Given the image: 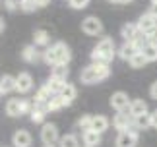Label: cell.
Listing matches in <instances>:
<instances>
[{
  "mask_svg": "<svg viewBox=\"0 0 157 147\" xmlns=\"http://www.w3.org/2000/svg\"><path fill=\"white\" fill-rule=\"evenodd\" d=\"M33 87V77L27 72H20L16 76V91L17 93H27Z\"/></svg>",
  "mask_w": 157,
  "mask_h": 147,
  "instance_id": "9",
  "label": "cell"
},
{
  "mask_svg": "<svg viewBox=\"0 0 157 147\" xmlns=\"http://www.w3.org/2000/svg\"><path fill=\"white\" fill-rule=\"evenodd\" d=\"M151 4H157V0H151Z\"/></svg>",
  "mask_w": 157,
  "mask_h": 147,
  "instance_id": "43",
  "label": "cell"
},
{
  "mask_svg": "<svg viewBox=\"0 0 157 147\" xmlns=\"http://www.w3.org/2000/svg\"><path fill=\"white\" fill-rule=\"evenodd\" d=\"M58 143H60V147H80L78 136H74V134H66V136H62Z\"/></svg>",
  "mask_w": 157,
  "mask_h": 147,
  "instance_id": "27",
  "label": "cell"
},
{
  "mask_svg": "<svg viewBox=\"0 0 157 147\" xmlns=\"http://www.w3.org/2000/svg\"><path fill=\"white\" fill-rule=\"evenodd\" d=\"M91 120H93V116L86 114V116H82V118L78 120V126H80L83 132H87V130H91Z\"/></svg>",
  "mask_w": 157,
  "mask_h": 147,
  "instance_id": "32",
  "label": "cell"
},
{
  "mask_svg": "<svg viewBox=\"0 0 157 147\" xmlns=\"http://www.w3.org/2000/svg\"><path fill=\"white\" fill-rule=\"evenodd\" d=\"M114 4H132V0H117Z\"/></svg>",
  "mask_w": 157,
  "mask_h": 147,
  "instance_id": "42",
  "label": "cell"
},
{
  "mask_svg": "<svg viewBox=\"0 0 157 147\" xmlns=\"http://www.w3.org/2000/svg\"><path fill=\"white\" fill-rule=\"evenodd\" d=\"M146 64H147V58L144 56L142 52H138L136 56L130 60V66H132V68H136V70H138V68H144V66H146Z\"/></svg>",
  "mask_w": 157,
  "mask_h": 147,
  "instance_id": "30",
  "label": "cell"
},
{
  "mask_svg": "<svg viewBox=\"0 0 157 147\" xmlns=\"http://www.w3.org/2000/svg\"><path fill=\"white\" fill-rule=\"evenodd\" d=\"M68 4H70V8H74V10H83V8H87L89 0H68Z\"/></svg>",
  "mask_w": 157,
  "mask_h": 147,
  "instance_id": "33",
  "label": "cell"
},
{
  "mask_svg": "<svg viewBox=\"0 0 157 147\" xmlns=\"http://www.w3.org/2000/svg\"><path fill=\"white\" fill-rule=\"evenodd\" d=\"M12 143H14V147H31V143H33L31 134L27 130H17L12 136Z\"/></svg>",
  "mask_w": 157,
  "mask_h": 147,
  "instance_id": "12",
  "label": "cell"
},
{
  "mask_svg": "<svg viewBox=\"0 0 157 147\" xmlns=\"http://www.w3.org/2000/svg\"><path fill=\"white\" fill-rule=\"evenodd\" d=\"M21 58L31 64L41 62V60H45V51H39V47H35V45H27L21 51Z\"/></svg>",
  "mask_w": 157,
  "mask_h": 147,
  "instance_id": "6",
  "label": "cell"
},
{
  "mask_svg": "<svg viewBox=\"0 0 157 147\" xmlns=\"http://www.w3.org/2000/svg\"><path fill=\"white\" fill-rule=\"evenodd\" d=\"M149 43H151V39H149V35H147V33H144V31H140V29H138L136 37L132 39V45H134V47L138 48V51H142V48L146 47V45H149Z\"/></svg>",
  "mask_w": 157,
  "mask_h": 147,
  "instance_id": "24",
  "label": "cell"
},
{
  "mask_svg": "<svg viewBox=\"0 0 157 147\" xmlns=\"http://www.w3.org/2000/svg\"><path fill=\"white\" fill-rule=\"evenodd\" d=\"M0 87H2L4 93H12V91H16V77L10 76V74H4V76L0 77Z\"/></svg>",
  "mask_w": 157,
  "mask_h": 147,
  "instance_id": "23",
  "label": "cell"
},
{
  "mask_svg": "<svg viewBox=\"0 0 157 147\" xmlns=\"http://www.w3.org/2000/svg\"><path fill=\"white\" fill-rule=\"evenodd\" d=\"M49 43H51V35L45 29H37L33 33V45L35 47H49Z\"/></svg>",
  "mask_w": 157,
  "mask_h": 147,
  "instance_id": "20",
  "label": "cell"
},
{
  "mask_svg": "<svg viewBox=\"0 0 157 147\" xmlns=\"http://www.w3.org/2000/svg\"><path fill=\"white\" fill-rule=\"evenodd\" d=\"M149 118H151V128H157V110L149 112Z\"/></svg>",
  "mask_w": 157,
  "mask_h": 147,
  "instance_id": "37",
  "label": "cell"
},
{
  "mask_svg": "<svg viewBox=\"0 0 157 147\" xmlns=\"http://www.w3.org/2000/svg\"><path fill=\"white\" fill-rule=\"evenodd\" d=\"M6 114L8 116H21V99H8L6 103Z\"/></svg>",
  "mask_w": 157,
  "mask_h": 147,
  "instance_id": "18",
  "label": "cell"
},
{
  "mask_svg": "<svg viewBox=\"0 0 157 147\" xmlns=\"http://www.w3.org/2000/svg\"><path fill=\"white\" fill-rule=\"evenodd\" d=\"M4 27H6V23H4V17H0V33L4 31Z\"/></svg>",
  "mask_w": 157,
  "mask_h": 147,
  "instance_id": "41",
  "label": "cell"
},
{
  "mask_svg": "<svg viewBox=\"0 0 157 147\" xmlns=\"http://www.w3.org/2000/svg\"><path fill=\"white\" fill-rule=\"evenodd\" d=\"M149 14H153L157 17V4H151V8H149Z\"/></svg>",
  "mask_w": 157,
  "mask_h": 147,
  "instance_id": "40",
  "label": "cell"
},
{
  "mask_svg": "<svg viewBox=\"0 0 157 147\" xmlns=\"http://www.w3.org/2000/svg\"><path fill=\"white\" fill-rule=\"evenodd\" d=\"M83 143H86V147H97L101 143V134L95 130L83 132Z\"/></svg>",
  "mask_w": 157,
  "mask_h": 147,
  "instance_id": "19",
  "label": "cell"
},
{
  "mask_svg": "<svg viewBox=\"0 0 157 147\" xmlns=\"http://www.w3.org/2000/svg\"><path fill=\"white\" fill-rule=\"evenodd\" d=\"M149 95H151V99H157V81H153V85L149 87Z\"/></svg>",
  "mask_w": 157,
  "mask_h": 147,
  "instance_id": "36",
  "label": "cell"
},
{
  "mask_svg": "<svg viewBox=\"0 0 157 147\" xmlns=\"http://www.w3.org/2000/svg\"><path fill=\"white\" fill-rule=\"evenodd\" d=\"M52 91L47 87V85H41L37 89V93H35V103H45V105H49V101L52 99Z\"/></svg>",
  "mask_w": 157,
  "mask_h": 147,
  "instance_id": "21",
  "label": "cell"
},
{
  "mask_svg": "<svg viewBox=\"0 0 157 147\" xmlns=\"http://www.w3.org/2000/svg\"><path fill=\"white\" fill-rule=\"evenodd\" d=\"M130 99H128V95L124 93V91H117V93H113L111 97V107L114 110H118V112H128V108H130Z\"/></svg>",
  "mask_w": 157,
  "mask_h": 147,
  "instance_id": "7",
  "label": "cell"
},
{
  "mask_svg": "<svg viewBox=\"0 0 157 147\" xmlns=\"http://www.w3.org/2000/svg\"><path fill=\"white\" fill-rule=\"evenodd\" d=\"M140 52L147 58V62H153V60H157V45H155V43H149V45H146Z\"/></svg>",
  "mask_w": 157,
  "mask_h": 147,
  "instance_id": "25",
  "label": "cell"
},
{
  "mask_svg": "<svg viewBox=\"0 0 157 147\" xmlns=\"http://www.w3.org/2000/svg\"><path fill=\"white\" fill-rule=\"evenodd\" d=\"M136 143H138V136H136V134H132V132H128V130L118 132L117 141H114L117 147H136Z\"/></svg>",
  "mask_w": 157,
  "mask_h": 147,
  "instance_id": "11",
  "label": "cell"
},
{
  "mask_svg": "<svg viewBox=\"0 0 157 147\" xmlns=\"http://www.w3.org/2000/svg\"><path fill=\"white\" fill-rule=\"evenodd\" d=\"M149 39H151V43H155V45H157V27L153 29V33L149 35Z\"/></svg>",
  "mask_w": 157,
  "mask_h": 147,
  "instance_id": "39",
  "label": "cell"
},
{
  "mask_svg": "<svg viewBox=\"0 0 157 147\" xmlns=\"http://www.w3.org/2000/svg\"><path fill=\"white\" fill-rule=\"evenodd\" d=\"M6 10H10V12H14V10H17L21 6V0H6Z\"/></svg>",
  "mask_w": 157,
  "mask_h": 147,
  "instance_id": "35",
  "label": "cell"
},
{
  "mask_svg": "<svg viewBox=\"0 0 157 147\" xmlns=\"http://www.w3.org/2000/svg\"><path fill=\"white\" fill-rule=\"evenodd\" d=\"M118 48L114 47V41L111 37H103V39H99L97 47L91 51V62L93 64H111L114 54H117Z\"/></svg>",
  "mask_w": 157,
  "mask_h": 147,
  "instance_id": "1",
  "label": "cell"
},
{
  "mask_svg": "<svg viewBox=\"0 0 157 147\" xmlns=\"http://www.w3.org/2000/svg\"><path fill=\"white\" fill-rule=\"evenodd\" d=\"M109 74H111V70H109L107 64H93L91 62L80 72V81L86 83V85L99 83V81H103V79L109 77Z\"/></svg>",
  "mask_w": 157,
  "mask_h": 147,
  "instance_id": "3",
  "label": "cell"
},
{
  "mask_svg": "<svg viewBox=\"0 0 157 147\" xmlns=\"http://www.w3.org/2000/svg\"><path fill=\"white\" fill-rule=\"evenodd\" d=\"M134 124L140 128V130H144V128H149V126H151L149 112H147V114H142V116H136V118H134Z\"/></svg>",
  "mask_w": 157,
  "mask_h": 147,
  "instance_id": "29",
  "label": "cell"
},
{
  "mask_svg": "<svg viewBox=\"0 0 157 147\" xmlns=\"http://www.w3.org/2000/svg\"><path fill=\"white\" fill-rule=\"evenodd\" d=\"M58 95L66 101V105H72V101H74L76 95H78V89H76V85H72V83H64V87Z\"/></svg>",
  "mask_w": 157,
  "mask_h": 147,
  "instance_id": "16",
  "label": "cell"
},
{
  "mask_svg": "<svg viewBox=\"0 0 157 147\" xmlns=\"http://www.w3.org/2000/svg\"><path fill=\"white\" fill-rule=\"evenodd\" d=\"M68 64H54L51 66V77H56V79H62V81H66V77H68Z\"/></svg>",
  "mask_w": 157,
  "mask_h": 147,
  "instance_id": "17",
  "label": "cell"
},
{
  "mask_svg": "<svg viewBox=\"0 0 157 147\" xmlns=\"http://www.w3.org/2000/svg\"><path fill=\"white\" fill-rule=\"evenodd\" d=\"M2 93H4V91H2V87H0V95H2Z\"/></svg>",
  "mask_w": 157,
  "mask_h": 147,
  "instance_id": "45",
  "label": "cell"
},
{
  "mask_svg": "<svg viewBox=\"0 0 157 147\" xmlns=\"http://www.w3.org/2000/svg\"><path fill=\"white\" fill-rule=\"evenodd\" d=\"M82 31L86 35H101L103 33V23H101L99 17L89 16L82 21Z\"/></svg>",
  "mask_w": 157,
  "mask_h": 147,
  "instance_id": "4",
  "label": "cell"
},
{
  "mask_svg": "<svg viewBox=\"0 0 157 147\" xmlns=\"http://www.w3.org/2000/svg\"><path fill=\"white\" fill-rule=\"evenodd\" d=\"M128 112L132 114V118H136V116H142V114H147V105H146V101H142V99L132 101Z\"/></svg>",
  "mask_w": 157,
  "mask_h": 147,
  "instance_id": "14",
  "label": "cell"
},
{
  "mask_svg": "<svg viewBox=\"0 0 157 147\" xmlns=\"http://www.w3.org/2000/svg\"><path fill=\"white\" fill-rule=\"evenodd\" d=\"M64 107H68V105H66V101L62 99V97H60V95H52V99L49 101V112H56V110L64 108Z\"/></svg>",
  "mask_w": 157,
  "mask_h": 147,
  "instance_id": "26",
  "label": "cell"
},
{
  "mask_svg": "<svg viewBox=\"0 0 157 147\" xmlns=\"http://www.w3.org/2000/svg\"><path fill=\"white\" fill-rule=\"evenodd\" d=\"M64 83H66V81H62V79H56V77H49V81H47L45 85H47V87H49V89L52 91L54 95H58L60 91H62Z\"/></svg>",
  "mask_w": 157,
  "mask_h": 147,
  "instance_id": "28",
  "label": "cell"
},
{
  "mask_svg": "<svg viewBox=\"0 0 157 147\" xmlns=\"http://www.w3.org/2000/svg\"><path fill=\"white\" fill-rule=\"evenodd\" d=\"M35 4H37L39 8H45V6L51 4V0H35Z\"/></svg>",
  "mask_w": 157,
  "mask_h": 147,
  "instance_id": "38",
  "label": "cell"
},
{
  "mask_svg": "<svg viewBox=\"0 0 157 147\" xmlns=\"http://www.w3.org/2000/svg\"><path fill=\"white\" fill-rule=\"evenodd\" d=\"M33 107H35V105H31V101H27V99H21V116H23V114H31Z\"/></svg>",
  "mask_w": 157,
  "mask_h": 147,
  "instance_id": "34",
  "label": "cell"
},
{
  "mask_svg": "<svg viewBox=\"0 0 157 147\" xmlns=\"http://www.w3.org/2000/svg\"><path fill=\"white\" fill-rule=\"evenodd\" d=\"M70 60H72V51H70V47L66 45V43L58 41V43H54V45L47 47V51H45V62L49 64V66L68 64Z\"/></svg>",
  "mask_w": 157,
  "mask_h": 147,
  "instance_id": "2",
  "label": "cell"
},
{
  "mask_svg": "<svg viewBox=\"0 0 157 147\" xmlns=\"http://www.w3.org/2000/svg\"><path fill=\"white\" fill-rule=\"evenodd\" d=\"M43 147H54V145H43Z\"/></svg>",
  "mask_w": 157,
  "mask_h": 147,
  "instance_id": "44",
  "label": "cell"
},
{
  "mask_svg": "<svg viewBox=\"0 0 157 147\" xmlns=\"http://www.w3.org/2000/svg\"><path fill=\"white\" fill-rule=\"evenodd\" d=\"M138 52H140V51H138V48H136L134 45H132V43H126V41H124L122 45L118 47V51H117V54H118V56L122 58V60H128V62H130V60L136 56Z\"/></svg>",
  "mask_w": 157,
  "mask_h": 147,
  "instance_id": "13",
  "label": "cell"
},
{
  "mask_svg": "<svg viewBox=\"0 0 157 147\" xmlns=\"http://www.w3.org/2000/svg\"><path fill=\"white\" fill-rule=\"evenodd\" d=\"M134 122V118H132V114L130 112H117L114 114V118H113V126L117 128L118 132H124V130H128V126Z\"/></svg>",
  "mask_w": 157,
  "mask_h": 147,
  "instance_id": "10",
  "label": "cell"
},
{
  "mask_svg": "<svg viewBox=\"0 0 157 147\" xmlns=\"http://www.w3.org/2000/svg\"><path fill=\"white\" fill-rule=\"evenodd\" d=\"M136 25H138V29L140 31H144V33H147V35H151L153 33V29L157 27V17L153 16V14H144L140 20L136 21Z\"/></svg>",
  "mask_w": 157,
  "mask_h": 147,
  "instance_id": "8",
  "label": "cell"
},
{
  "mask_svg": "<svg viewBox=\"0 0 157 147\" xmlns=\"http://www.w3.org/2000/svg\"><path fill=\"white\" fill-rule=\"evenodd\" d=\"M41 139H43L45 145H54L60 141V136H58V128L54 124H43L41 128Z\"/></svg>",
  "mask_w": 157,
  "mask_h": 147,
  "instance_id": "5",
  "label": "cell"
},
{
  "mask_svg": "<svg viewBox=\"0 0 157 147\" xmlns=\"http://www.w3.org/2000/svg\"><path fill=\"white\" fill-rule=\"evenodd\" d=\"M136 33H138V25H136V23H124L122 29H120V35H122V39L126 43H132V39L136 37Z\"/></svg>",
  "mask_w": 157,
  "mask_h": 147,
  "instance_id": "22",
  "label": "cell"
},
{
  "mask_svg": "<svg viewBox=\"0 0 157 147\" xmlns=\"http://www.w3.org/2000/svg\"><path fill=\"white\" fill-rule=\"evenodd\" d=\"M91 130L95 132H99V134H103L109 130V118L103 114H97V116H93V120H91Z\"/></svg>",
  "mask_w": 157,
  "mask_h": 147,
  "instance_id": "15",
  "label": "cell"
},
{
  "mask_svg": "<svg viewBox=\"0 0 157 147\" xmlns=\"http://www.w3.org/2000/svg\"><path fill=\"white\" fill-rule=\"evenodd\" d=\"M39 6L35 4V0H21V6H20V10L21 12H25V14H31V12H35Z\"/></svg>",
  "mask_w": 157,
  "mask_h": 147,
  "instance_id": "31",
  "label": "cell"
}]
</instances>
